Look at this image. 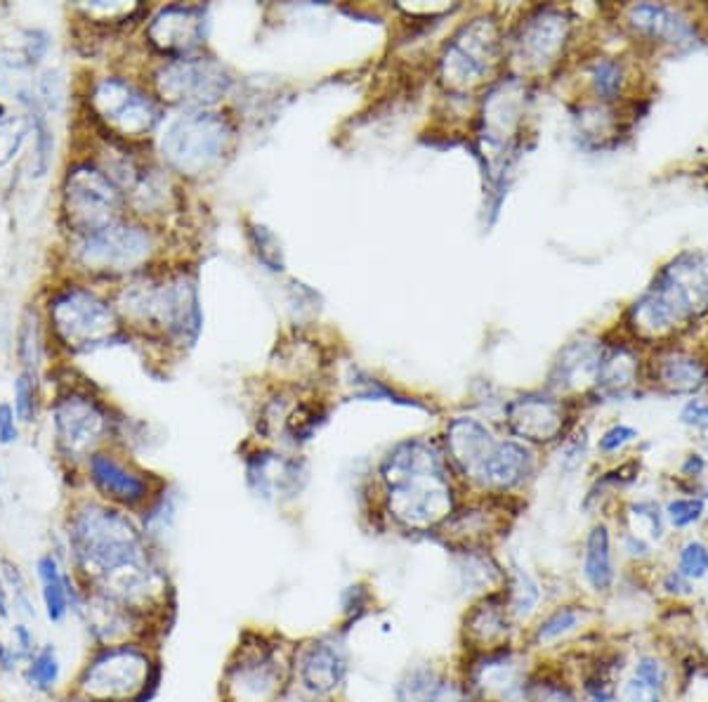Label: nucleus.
Listing matches in <instances>:
<instances>
[{"label":"nucleus","instance_id":"obj_1","mask_svg":"<svg viewBox=\"0 0 708 702\" xmlns=\"http://www.w3.org/2000/svg\"><path fill=\"white\" fill-rule=\"evenodd\" d=\"M59 544L80 586H100L159 557L133 516L95 497L72 506Z\"/></svg>","mask_w":708,"mask_h":702},{"label":"nucleus","instance_id":"obj_2","mask_svg":"<svg viewBox=\"0 0 708 702\" xmlns=\"http://www.w3.org/2000/svg\"><path fill=\"white\" fill-rule=\"evenodd\" d=\"M381 480L385 509L404 530H435L456 511L447 460L425 440H406L392 447L381 462Z\"/></svg>","mask_w":708,"mask_h":702},{"label":"nucleus","instance_id":"obj_3","mask_svg":"<svg viewBox=\"0 0 708 702\" xmlns=\"http://www.w3.org/2000/svg\"><path fill=\"white\" fill-rule=\"evenodd\" d=\"M159 674L156 646L128 641L90 648L69 685L95 702H142L156 689Z\"/></svg>","mask_w":708,"mask_h":702},{"label":"nucleus","instance_id":"obj_4","mask_svg":"<svg viewBox=\"0 0 708 702\" xmlns=\"http://www.w3.org/2000/svg\"><path fill=\"white\" fill-rule=\"evenodd\" d=\"M708 310V253L685 251L656 274L633 307V324L645 334H664Z\"/></svg>","mask_w":708,"mask_h":702},{"label":"nucleus","instance_id":"obj_5","mask_svg":"<svg viewBox=\"0 0 708 702\" xmlns=\"http://www.w3.org/2000/svg\"><path fill=\"white\" fill-rule=\"evenodd\" d=\"M293 652H284V646L262 639V636H246L229 658L222 674V702H279L284 698Z\"/></svg>","mask_w":708,"mask_h":702},{"label":"nucleus","instance_id":"obj_6","mask_svg":"<svg viewBox=\"0 0 708 702\" xmlns=\"http://www.w3.org/2000/svg\"><path fill=\"white\" fill-rule=\"evenodd\" d=\"M229 140V128L208 111H183L173 117L161 133V154L173 169L187 175H199L222 159Z\"/></svg>","mask_w":708,"mask_h":702},{"label":"nucleus","instance_id":"obj_7","mask_svg":"<svg viewBox=\"0 0 708 702\" xmlns=\"http://www.w3.org/2000/svg\"><path fill=\"white\" fill-rule=\"evenodd\" d=\"M536 665V656L524 641L472 652L460 683L472 702H520Z\"/></svg>","mask_w":708,"mask_h":702},{"label":"nucleus","instance_id":"obj_8","mask_svg":"<svg viewBox=\"0 0 708 702\" xmlns=\"http://www.w3.org/2000/svg\"><path fill=\"white\" fill-rule=\"evenodd\" d=\"M123 301L130 315L163 326L171 336L194 341L201 330L199 296L185 277L163 284H135L123 293Z\"/></svg>","mask_w":708,"mask_h":702},{"label":"nucleus","instance_id":"obj_9","mask_svg":"<svg viewBox=\"0 0 708 702\" xmlns=\"http://www.w3.org/2000/svg\"><path fill=\"white\" fill-rule=\"evenodd\" d=\"M80 629L86 631L90 648L97 646H117L128 641H156L161 631L159 625L144 615L130 611L123 603L105 596L97 590L80 586V596L74 606V615Z\"/></svg>","mask_w":708,"mask_h":702},{"label":"nucleus","instance_id":"obj_10","mask_svg":"<svg viewBox=\"0 0 708 702\" xmlns=\"http://www.w3.org/2000/svg\"><path fill=\"white\" fill-rule=\"evenodd\" d=\"M64 210L74 230L86 237L117 223L121 192L107 173L92 169L90 163H80L69 171L64 183Z\"/></svg>","mask_w":708,"mask_h":702},{"label":"nucleus","instance_id":"obj_11","mask_svg":"<svg viewBox=\"0 0 708 702\" xmlns=\"http://www.w3.org/2000/svg\"><path fill=\"white\" fill-rule=\"evenodd\" d=\"M51 317L59 338L72 348H95L117 332V315L97 293L69 289L51 303Z\"/></svg>","mask_w":708,"mask_h":702},{"label":"nucleus","instance_id":"obj_12","mask_svg":"<svg viewBox=\"0 0 708 702\" xmlns=\"http://www.w3.org/2000/svg\"><path fill=\"white\" fill-rule=\"evenodd\" d=\"M229 74L213 60H175L156 76L159 93L166 102L185 111H204L229 90Z\"/></svg>","mask_w":708,"mask_h":702},{"label":"nucleus","instance_id":"obj_13","mask_svg":"<svg viewBox=\"0 0 708 702\" xmlns=\"http://www.w3.org/2000/svg\"><path fill=\"white\" fill-rule=\"evenodd\" d=\"M291 669L293 681L303 695L331 700L348 681V650L336 636H319L293 650Z\"/></svg>","mask_w":708,"mask_h":702},{"label":"nucleus","instance_id":"obj_14","mask_svg":"<svg viewBox=\"0 0 708 702\" xmlns=\"http://www.w3.org/2000/svg\"><path fill=\"white\" fill-rule=\"evenodd\" d=\"M55 443L59 454L72 464H84L88 456L100 452L107 438L109 421L100 404L84 398L69 396L55 404Z\"/></svg>","mask_w":708,"mask_h":702},{"label":"nucleus","instance_id":"obj_15","mask_svg":"<svg viewBox=\"0 0 708 702\" xmlns=\"http://www.w3.org/2000/svg\"><path fill=\"white\" fill-rule=\"evenodd\" d=\"M84 466L86 478L97 495L95 499L117 506V509L128 514H135L140 509L146 511L154 504L156 495L150 476L128 466L119 456L100 450L88 456Z\"/></svg>","mask_w":708,"mask_h":702},{"label":"nucleus","instance_id":"obj_16","mask_svg":"<svg viewBox=\"0 0 708 702\" xmlns=\"http://www.w3.org/2000/svg\"><path fill=\"white\" fill-rule=\"evenodd\" d=\"M90 102L97 117L128 138L150 133L161 119V111L152 97H146L121 78H105L102 84H97Z\"/></svg>","mask_w":708,"mask_h":702},{"label":"nucleus","instance_id":"obj_17","mask_svg":"<svg viewBox=\"0 0 708 702\" xmlns=\"http://www.w3.org/2000/svg\"><path fill=\"white\" fill-rule=\"evenodd\" d=\"M621 702H678V672L664 646L635 648L619 685Z\"/></svg>","mask_w":708,"mask_h":702},{"label":"nucleus","instance_id":"obj_18","mask_svg":"<svg viewBox=\"0 0 708 702\" xmlns=\"http://www.w3.org/2000/svg\"><path fill=\"white\" fill-rule=\"evenodd\" d=\"M497 53V26L491 20H475L449 43L442 60V76L454 88H468L491 69Z\"/></svg>","mask_w":708,"mask_h":702},{"label":"nucleus","instance_id":"obj_19","mask_svg":"<svg viewBox=\"0 0 708 702\" xmlns=\"http://www.w3.org/2000/svg\"><path fill=\"white\" fill-rule=\"evenodd\" d=\"M152 253V239L142 227L113 223L86 235L78 247L80 263L90 270H133Z\"/></svg>","mask_w":708,"mask_h":702},{"label":"nucleus","instance_id":"obj_20","mask_svg":"<svg viewBox=\"0 0 708 702\" xmlns=\"http://www.w3.org/2000/svg\"><path fill=\"white\" fill-rule=\"evenodd\" d=\"M34 580L41 617L51 627H62L74 615V606L80 596V584L67 559L53 549H45L34 563Z\"/></svg>","mask_w":708,"mask_h":702},{"label":"nucleus","instance_id":"obj_21","mask_svg":"<svg viewBox=\"0 0 708 702\" xmlns=\"http://www.w3.org/2000/svg\"><path fill=\"white\" fill-rule=\"evenodd\" d=\"M464 641L468 656L524 641V631L510 617L503 590L477 598L464 619Z\"/></svg>","mask_w":708,"mask_h":702},{"label":"nucleus","instance_id":"obj_22","mask_svg":"<svg viewBox=\"0 0 708 702\" xmlns=\"http://www.w3.org/2000/svg\"><path fill=\"white\" fill-rule=\"evenodd\" d=\"M536 454L520 440H499L491 447L482 466L477 468L472 483L491 495H510L534 480Z\"/></svg>","mask_w":708,"mask_h":702},{"label":"nucleus","instance_id":"obj_23","mask_svg":"<svg viewBox=\"0 0 708 702\" xmlns=\"http://www.w3.org/2000/svg\"><path fill=\"white\" fill-rule=\"evenodd\" d=\"M579 575L588 596L604 601L617 594L621 582V570L617 563L614 534L607 522H596V526L586 532L584 547H581Z\"/></svg>","mask_w":708,"mask_h":702},{"label":"nucleus","instance_id":"obj_24","mask_svg":"<svg viewBox=\"0 0 708 702\" xmlns=\"http://www.w3.org/2000/svg\"><path fill=\"white\" fill-rule=\"evenodd\" d=\"M596 617V606H590L586 601H559L553 608L543 611L534 623L524 629V646L530 648L534 656L553 650L559 644H567L569 639H574V636L581 634L586 627H590Z\"/></svg>","mask_w":708,"mask_h":702},{"label":"nucleus","instance_id":"obj_25","mask_svg":"<svg viewBox=\"0 0 708 702\" xmlns=\"http://www.w3.org/2000/svg\"><path fill=\"white\" fill-rule=\"evenodd\" d=\"M508 426L524 445H551L565 433L563 402L546 396H526L508 404Z\"/></svg>","mask_w":708,"mask_h":702},{"label":"nucleus","instance_id":"obj_26","mask_svg":"<svg viewBox=\"0 0 708 702\" xmlns=\"http://www.w3.org/2000/svg\"><path fill=\"white\" fill-rule=\"evenodd\" d=\"M146 36L166 55L192 53L206 39V14L201 8H163L146 29Z\"/></svg>","mask_w":708,"mask_h":702},{"label":"nucleus","instance_id":"obj_27","mask_svg":"<svg viewBox=\"0 0 708 702\" xmlns=\"http://www.w3.org/2000/svg\"><path fill=\"white\" fill-rule=\"evenodd\" d=\"M569 34V22L559 10H541L522 24L518 36V60L524 67L541 69L557 57Z\"/></svg>","mask_w":708,"mask_h":702},{"label":"nucleus","instance_id":"obj_28","mask_svg":"<svg viewBox=\"0 0 708 702\" xmlns=\"http://www.w3.org/2000/svg\"><path fill=\"white\" fill-rule=\"evenodd\" d=\"M394 702H472L466 685L433 665L409 667L394 683Z\"/></svg>","mask_w":708,"mask_h":702},{"label":"nucleus","instance_id":"obj_29","mask_svg":"<svg viewBox=\"0 0 708 702\" xmlns=\"http://www.w3.org/2000/svg\"><path fill=\"white\" fill-rule=\"evenodd\" d=\"M497 443L499 438L477 419H454L447 429V460L460 476L472 480Z\"/></svg>","mask_w":708,"mask_h":702},{"label":"nucleus","instance_id":"obj_30","mask_svg":"<svg viewBox=\"0 0 708 702\" xmlns=\"http://www.w3.org/2000/svg\"><path fill=\"white\" fill-rule=\"evenodd\" d=\"M629 24L642 36H650L654 41L668 43L673 47H687L695 45L697 36L691 24L666 6L656 3H640L629 10Z\"/></svg>","mask_w":708,"mask_h":702},{"label":"nucleus","instance_id":"obj_31","mask_svg":"<svg viewBox=\"0 0 708 702\" xmlns=\"http://www.w3.org/2000/svg\"><path fill=\"white\" fill-rule=\"evenodd\" d=\"M503 598L510 617H513L515 625L524 631L543 613L546 586H543L541 580L532 575L530 570H524L522 565H510L505 568Z\"/></svg>","mask_w":708,"mask_h":702},{"label":"nucleus","instance_id":"obj_32","mask_svg":"<svg viewBox=\"0 0 708 702\" xmlns=\"http://www.w3.org/2000/svg\"><path fill=\"white\" fill-rule=\"evenodd\" d=\"M18 679L29 695L53 702L64 691V660L59 648L53 641H43L34 656L24 662Z\"/></svg>","mask_w":708,"mask_h":702},{"label":"nucleus","instance_id":"obj_33","mask_svg":"<svg viewBox=\"0 0 708 702\" xmlns=\"http://www.w3.org/2000/svg\"><path fill=\"white\" fill-rule=\"evenodd\" d=\"M303 478L305 476L301 471V464L282 460V456L262 454L258 460L249 462V483L262 497L298 495Z\"/></svg>","mask_w":708,"mask_h":702},{"label":"nucleus","instance_id":"obj_34","mask_svg":"<svg viewBox=\"0 0 708 702\" xmlns=\"http://www.w3.org/2000/svg\"><path fill=\"white\" fill-rule=\"evenodd\" d=\"M602 365V350L590 341L571 343L563 350L553 371V384L563 390L584 388L586 384H598Z\"/></svg>","mask_w":708,"mask_h":702},{"label":"nucleus","instance_id":"obj_35","mask_svg":"<svg viewBox=\"0 0 708 702\" xmlns=\"http://www.w3.org/2000/svg\"><path fill=\"white\" fill-rule=\"evenodd\" d=\"M520 702H584V698L567 667L538 662Z\"/></svg>","mask_w":708,"mask_h":702},{"label":"nucleus","instance_id":"obj_36","mask_svg":"<svg viewBox=\"0 0 708 702\" xmlns=\"http://www.w3.org/2000/svg\"><path fill=\"white\" fill-rule=\"evenodd\" d=\"M658 384L675 396H695L708 384V369L697 357L685 353H671L658 363Z\"/></svg>","mask_w":708,"mask_h":702},{"label":"nucleus","instance_id":"obj_37","mask_svg":"<svg viewBox=\"0 0 708 702\" xmlns=\"http://www.w3.org/2000/svg\"><path fill=\"white\" fill-rule=\"evenodd\" d=\"M0 577H3L8 586L14 619H24V623L36 625L41 617V606L36 596V584L29 580L26 570H22L18 561L3 557L0 559Z\"/></svg>","mask_w":708,"mask_h":702},{"label":"nucleus","instance_id":"obj_38","mask_svg":"<svg viewBox=\"0 0 708 702\" xmlns=\"http://www.w3.org/2000/svg\"><path fill=\"white\" fill-rule=\"evenodd\" d=\"M650 586L662 606H695L699 598V586L678 573L671 563H658L650 573Z\"/></svg>","mask_w":708,"mask_h":702},{"label":"nucleus","instance_id":"obj_39","mask_svg":"<svg viewBox=\"0 0 708 702\" xmlns=\"http://www.w3.org/2000/svg\"><path fill=\"white\" fill-rule=\"evenodd\" d=\"M623 530L647 537L650 542L662 547L668 537V526L664 518V506L656 499H638L625 506Z\"/></svg>","mask_w":708,"mask_h":702},{"label":"nucleus","instance_id":"obj_40","mask_svg":"<svg viewBox=\"0 0 708 702\" xmlns=\"http://www.w3.org/2000/svg\"><path fill=\"white\" fill-rule=\"evenodd\" d=\"M671 565L701 590L708 584V542L695 534L683 537L678 544H673Z\"/></svg>","mask_w":708,"mask_h":702},{"label":"nucleus","instance_id":"obj_41","mask_svg":"<svg viewBox=\"0 0 708 702\" xmlns=\"http://www.w3.org/2000/svg\"><path fill=\"white\" fill-rule=\"evenodd\" d=\"M662 506H664L668 532L673 534H685L689 530H695L708 518V501L695 493L671 497Z\"/></svg>","mask_w":708,"mask_h":702},{"label":"nucleus","instance_id":"obj_42","mask_svg":"<svg viewBox=\"0 0 708 702\" xmlns=\"http://www.w3.org/2000/svg\"><path fill=\"white\" fill-rule=\"evenodd\" d=\"M635 379V360L625 348H617L609 355H602V365L598 374V386L621 393Z\"/></svg>","mask_w":708,"mask_h":702},{"label":"nucleus","instance_id":"obj_43","mask_svg":"<svg viewBox=\"0 0 708 702\" xmlns=\"http://www.w3.org/2000/svg\"><path fill=\"white\" fill-rule=\"evenodd\" d=\"M31 130H34V136H36V142H34V173H31V175L43 177L53 166L55 138H53V130H51V126H47V121H45V117H43L39 107H36L34 114H31Z\"/></svg>","mask_w":708,"mask_h":702},{"label":"nucleus","instance_id":"obj_44","mask_svg":"<svg viewBox=\"0 0 708 702\" xmlns=\"http://www.w3.org/2000/svg\"><path fill=\"white\" fill-rule=\"evenodd\" d=\"M31 130V119L26 117H6L0 121V166H6L20 152L22 142Z\"/></svg>","mask_w":708,"mask_h":702},{"label":"nucleus","instance_id":"obj_45","mask_svg":"<svg viewBox=\"0 0 708 702\" xmlns=\"http://www.w3.org/2000/svg\"><path fill=\"white\" fill-rule=\"evenodd\" d=\"M623 80L621 64L614 60H600L596 67H592V86L602 100H614Z\"/></svg>","mask_w":708,"mask_h":702},{"label":"nucleus","instance_id":"obj_46","mask_svg":"<svg viewBox=\"0 0 708 702\" xmlns=\"http://www.w3.org/2000/svg\"><path fill=\"white\" fill-rule=\"evenodd\" d=\"M14 414L22 423H31L36 417V381L31 371L14 381Z\"/></svg>","mask_w":708,"mask_h":702},{"label":"nucleus","instance_id":"obj_47","mask_svg":"<svg viewBox=\"0 0 708 702\" xmlns=\"http://www.w3.org/2000/svg\"><path fill=\"white\" fill-rule=\"evenodd\" d=\"M8 639L12 641V646L20 650V656L24 658V662L34 656V652L39 650V646L43 644L39 639V631H36V625H31V623H24V619H12V623L8 625Z\"/></svg>","mask_w":708,"mask_h":702},{"label":"nucleus","instance_id":"obj_48","mask_svg":"<svg viewBox=\"0 0 708 702\" xmlns=\"http://www.w3.org/2000/svg\"><path fill=\"white\" fill-rule=\"evenodd\" d=\"M24 667V658L20 650L12 646L8 636H0V679H14L20 677Z\"/></svg>","mask_w":708,"mask_h":702},{"label":"nucleus","instance_id":"obj_49","mask_svg":"<svg viewBox=\"0 0 708 702\" xmlns=\"http://www.w3.org/2000/svg\"><path fill=\"white\" fill-rule=\"evenodd\" d=\"M39 100L47 111H57L62 105V78L53 72H45L39 80Z\"/></svg>","mask_w":708,"mask_h":702},{"label":"nucleus","instance_id":"obj_50","mask_svg":"<svg viewBox=\"0 0 708 702\" xmlns=\"http://www.w3.org/2000/svg\"><path fill=\"white\" fill-rule=\"evenodd\" d=\"M635 438H638V431H635V429L623 426V423H617V426H612V429L602 433V438H600V450H602L604 454L619 452V450H623L629 443H633Z\"/></svg>","mask_w":708,"mask_h":702},{"label":"nucleus","instance_id":"obj_51","mask_svg":"<svg viewBox=\"0 0 708 702\" xmlns=\"http://www.w3.org/2000/svg\"><path fill=\"white\" fill-rule=\"evenodd\" d=\"M18 414H14V407L8 402H0V445L10 447L20 440V423Z\"/></svg>","mask_w":708,"mask_h":702},{"label":"nucleus","instance_id":"obj_52","mask_svg":"<svg viewBox=\"0 0 708 702\" xmlns=\"http://www.w3.org/2000/svg\"><path fill=\"white\" fill-rule=\"evenodd\" d=\"M680 421L689 429H697V431H708V402L701 400H689L683 412H680Z\"/></svg>","mask_w":708,"mask_h":702},{"label":"nucleus","instance_id":"obj_53","mask_svg":"<svg viewBox=\"0 0 708 702\" xmlns=\"http://www.w3.org/2000/svg\"><path fill=\"white\" fill-rule=\"evenodd\" d=\"M706 471H708V460L704 454L695 452V454H687L685 462L680 466V476L687 480H695L701 483L706 478Z\"/></svg>","mask_w":708,"mask_h":702},{"label":"nucleus","instance_id":"obj_54","mask_svg":"<svg viewBox=\"0 0 708 702\" xmlns=\"http://www.w3.org/2000/svg\"><path fill=\"white\" fill-rule=\"evenodd\" d=\"M20 355H22V360L24 365H36L39 360V346H36V326H31L26 324V330L22 334V346H20Z\"/></svg>","mask_w":708,"mask_h":702},{"label":"nucleus","instance_id":"obj_55","mask_svg":"<svg viewBox=\"0 0 708 702\" xmlns=\"http://www.w3.org/2000/svg\"><path fill=\"white\" fill-rule=\"evenodd\" d=\"M47 51V36L43 31H29V41H26V60L34 64L41 62Z\"/></svg>","mask_w":708,"mask_h":702},{"label":"nucleus","instance_id":"obj_56","mask_svg":"<svg viewBox=\"0 0 708 702\" xmlns=\"http://www.w3.org/2000/svg\"><path fill=\"white\" fill-rule=\"evenodd\" d=\"M14 619V611H12V601H10V594H8V586L3 582V577H0V625H10Z\"/></svg>","mask_w":708,"mask_h":702},{"label":"nucleus","instance_id":"obj_57","mask_svg":"<svg viewBox=\"0 0 708 702\" xmlns=\"http://www.w3.org/2000/svg\"><path fill=\"white\" fill-rule=\"evenodd\" d=\"M53 702H95V700H90L88 695H84L80 691H76L74 685H67V689H64V691H62Z\"/></svg>","mask_w":708,"mask_h":702},{"label":"nucleus","instance_id":"obj_58","mask_svg":"<svg viewBox=\"0 0 708 702\" xmlns=\"http://www.w3.org/2000/svg\"><path fill=\"white\" fill-rule=\"evenodd\" d=\"M279 702H334V700H326V698H309V695H284Z\"/></svg>","mask_w":708,"mask_h":702},{"label":"nucleus","instance_id":"obj_59","mask_svg":"<svg viewBox=\"0 0 708 702\" xmlns=\"http://www.w3.org/2000/svg\"><path fill=\"white\" fill-rule=\"evenodd\" d=\"M6 119V109L3 107H0V121H3Z\"/></svg>","mask_w":708,"mask_h":702},{"label":"nucleus","instance_id":"obj_60","mask_svg":"<svg viewBox=\"0 0 708 702\" xmlns=\"http://www.w3.org/2000/svg\"><path fill=\"white\" fill-rule=\"evenodd\" d=\"M0 485H3V473H0Z\"/></svg>","mask_w":708,"mask_h":702},{"label":"nucleus","instance_id":"obj_61","mask_svg":"<svg viewBox=\"0 0 708 702\" xmlns=\"http://www.w3.org/2000/svg\"><path fill=\"white\" fill-rule=\"evenodd\" d=\"M0 702H10V700H3V698H0Z\"/></svg>","mask_w":708,"mask_h":702},{"label":"nucleus","instance_id":"obj_62","mask_svg":"<svg viewBox=\"0 0 708 702\" xmlns=\"http://www.w3.org/2000/svg\"><path fill=\"white\" fill-rule=\"evenodd\" d=\"M699 702H708V698H706V700H699Z\"/></svg>","mask_w":708,"mask_h":702}]
</instances>
